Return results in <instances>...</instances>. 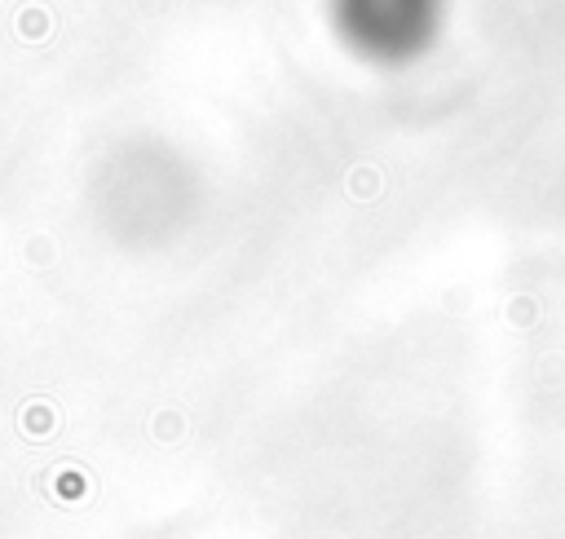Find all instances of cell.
Here are the masks:
<instances>
[{"label": "cell", "mask_w": 565, "mask_h": 539, "mask_svg": "<svg viewBox=\"0 0 565 539\" xmlns=\"http://www.w3.org/2000/svg\"><path fill=\"white\" fill-rule=\"evenodd\" d=\"M336 45L362 67L402 71L429 58L446 31V0H327Z\"/></svg>", "instance_id": "obj_1"}]
</instances>
